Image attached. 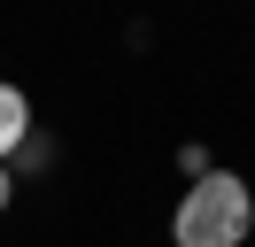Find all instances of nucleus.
Wrapping results in <instances>:
<instances>
[{
  "label": "nucleus",
  "instance_id": "obj_1",
  "mask_svg": "<svg viewBox=\"0 0 255 247\" xmlns=\"http://www.w3.org/2000/svg\"><path fill=\"white\" fill-rule=\"evenodd\" d=\"M248 232H255V185L240 170L193 178L170 209V247H248Z\"/></svg>",
  "mask_w": 255,
  "mask_h": 247
},
{
  "label": "nucleus",
  "instance_id": "obj_2",
  "mask_svg": "<svg viewBox=\"0 0 255 247\" xmlns=\"http://www.w3.org/2000/svg\"><path fill=\"white\" fill-rule=\"evenodd\" d=\"M31 131H39V124H31V93L0 77V162H16V147H23Z\"/></svg>",
  "mask_w": 255,
  "mask_h": 247
},
{
  "label": "nucleus",
  "instance_id": "obj_3",
  "mask_svg": "<svg viewBox=\"0 0 255 247\" xmlns=\"http://www.w3.org/2000/svg\"><path fill=\"white\" fill-rule=\"evenodd\" d=\"M8 170H16V178H31V170H54V131H31V139L16 147V162H8Z\"/></svg>",
  "mask_w": 255,
  "mask_h": 247
},
{
  "label": "nucleus",
  "instance_id": "obj_4",
  "mask_svg": "<svg viewBox=\"0 0 255 247\" xmlns=\"http://www.w3.org/2000/svg\"><path fill=\"white\" fill-rule=\"evenodd\" d=\"M178 170H186V178H209L217 162H209V147H201V139H186V147H178Z\"/></svg>",
  "mask_w": 255,
  "mask_h": 247
},
{
  "label": "nucleus",
  "instance_id": "obj_5",
  "mask_svg": "<svg viewBox=\"0 0 255 247\" xmlns=\"http://www.w3.org/2000/svg\"><path fill=\"white\" fill-rule=\"evenodd\" d=\"M8 201H16V170L0 162V216H8Z\"/></svg>",
  "mask_w": 255,
  "mask_h": 247
}]
</instances>
